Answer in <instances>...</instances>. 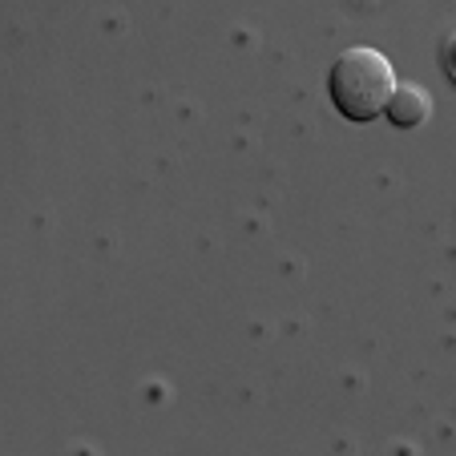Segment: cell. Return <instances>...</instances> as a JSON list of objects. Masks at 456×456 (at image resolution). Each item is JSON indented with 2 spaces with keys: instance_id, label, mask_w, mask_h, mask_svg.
Wrapping results in <instances>:
<instances>
[{
  "instance_id": "obj_2",
  "label": "cell",
  "mask_w": 456,
  "mask_h": 456,
  "mask_svg": "<svg viewBox=\"0 0 456 456\" xmlns=\"http://www.w3.org/2000/svg\"><path fill=\"white\" fill-rule=\"evenodd\" d=\"M428 94H424L420 86H400L396 81V89H392V102L384 105V113H387V121L396 129H416L424 118H428Z\"/></svg>"
},
{
  "instance_id": "obj_1",
  "label": "cell",
  "mask_w": 456,
  "mask_h": 456,
  "mask_svg": "<svg viewBox=\"0 0 456 456\" xmlns=\"http://www.w3.org/2000/svg\"><path fill=\"white\" fill-rule=\"evenodd\" d=\"M396 89V69L379 49H347L336 57V65L328 69V97L336 105L339 118L347 121H371L384 113V105L392 102Z\"/></svg>"
}]
</instances>
